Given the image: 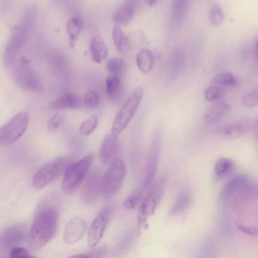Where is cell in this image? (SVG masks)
<instances>
[{
	"mask_svg": "<svg viewBox=\"0 0 258 258\" xmlns=\"http://www.w3.org/2000/svg\"><path fill=\"white\" fill-rule=\"evenodd\" d=\"M91 56L96 63H101L107 57L108 51L102 38L98 36H94L91 40L89 46Z\"/></svg>",
	"mask_w": 258,
	"mask_h": 258,
	"instance_id": "cell-19",
	"label": "cell"
},
{
	"mask_svg": "<svg viewBox=\"0 0 258 258\" xmlns=\"http://www.w3.org/2000/svg\"><path fill=\"white\" fill-rule=\"evenodd\" d=\"M126 175V166L120 159L112 162L101 179L100 194L105 198L114 196L120 190Z\"/></svg>",
	"mask_w": 258,
	"mask_h": 258,
	"instance_id": "cell-3",
	"label": "cell"
},
{
	"mask_svg": "<svg viewBox=\"0 0 258 258\" xmlns=\"http://www.w3.org/2000/svg\"><path fill=\"white\" fill-rule=\"evenodd\" d=\"M119 150V142L116 136L112 134L107 135L101 142L99 150V157L105 164H111L115 160Z\"/></svg>",
	"mask_w": 258,
	"mask_h": 258,
	"instance_id": "cell-14",
	"label": "cell"
},
{
	"mask_svg": "<svg viewBox=\"0 0 258 258\" xmlns=\"http://www.w3.org/2000/svg\"><path fill=\"white\" fill-rule=\"evenodd\" d=\"M137 234L134 230L128 231L118 243L116 251L118 252H121L127 250L134 243L137 237Z\"/></svg>",
	"mask_w": 258,
	"mask_h": 258,
	"instance_id": "cell-31",
	"label": "cell"
},
{
	"mask_svg": "<svg viewBox=\"0 0 258 258\" xmlns=\"http://www.w3.org/2000/svg\"><path fill=\"white\" fill-rule=\"evenodd\" d=\"M230 106L226 102H218L211 106L205 113V122L209 125L219 122L229 110Z\"/></svg>",
	"mask_w": 258,
	"mask_h": 258,
	"instance_id": "cell-17",
	"label": "cell"
},
{
	"mask_svg": "<svg viewBox=\"0 0 258 258\" xmlns=\"http://www.w3.org/2000/svg\"><path fill=\"white\" fill-rule=\"evenodd\" d=\"M143 95L142 88L136 89L117 112L111 127V134L117 136L126 127L141 102Z\"/></svg>",
	"mask_w": 258,
	"mask_h": 258,
	"instance_id": "cell-6",
	"label": "cell"
},
{
	"mask_svg": "<svg viewBox=\"0 0 258 258\" xmlns=\"http://www.w3.org/2000/svg\"><path fill=\"white\" fill-rule=\"evenodd\" d=\"M216 85L230 86L236 84L233 76L230 73H222L217 75L213 80Z\"/></svg>",
	"mask_w": 258,
	"mask_h": 258,
	"instance_id": "cell-33",
	"label": "cell"
},
{
	"mask_svg": "<svg viewBox=\"0 0 258 258\" xmlns=\"http://www.w3.org/2000/svg\"><path fill=\"white\" fill-rule=\"evenodd\" d=\"M86 221L81 217H76L71 219L66 226L63 238L68 244L76 243L83 236L86 229Z\"/></svg>",
	"mask_w": 258,
	"mask_h": 258,
	"instance_id": "cell-15",
	"label": "cell"
},
{
	"mask_svg": "<svg viewBox=\"0 0 258 258\" xmlns=\"http://www.w3.org/2000/svg\"><path fill=\"white\" fill-rule=\"evenodd\" d=\"M144 190L141 187L134 190L125 199L123 205L127 210L135 209L139 204Z\"/></svg>",
	"mask_w": 258,
	"mask_h": 258,
	"instance_id": "cell-29",
	"label": "cell"
},
{
	"mask_svg": "<svg viewBox=\"0 0 258 258\" xmlns=\"http://www.w3.org/2000/svg\"><path fill=\"white\" fill-rule=\"evenodd\" d=\"M225 19L224 14L221 8L215 4L211 7L209 13L210 24L214 27L221 25Z\"/></svg>",
	"mask_w": 258,
	"mask_h": 258,
	"instance_id": "cell-30",
	"label": "cell"
},
{
	"mask_svg": "<svg viewBox=\"0 0 258 258\" xmlns=\"http://www.w3.org/2000/svg\"><path fill=\"white\" fill-rule=\"evenodd\" d=\"M106 68L112 75L120 76L125 72L126 65L121 58L112 57L106 62Z\"/></svg>",
	"mask_w": 258,
	"mask_h": 258,
	"instance_id": "cell-27",
	"label": "cell"
},
{
	"mask_svg": "<svg viewBox=\"0 0 258 258\" xmlns=\"http://www.w3.org/2000/svg\"><path fill=\"white\" fill-rule=\"evenodd\" d=\"M99 97L94 91H89L85 95L83 98V103L88 108H94L98 104Z\"/></svg>",
	"mask_w": 258,
	"mask_h": 258,
	"instance_id": "cell-34",
	"label": "cell"
},
{
	"mask_svg": "<svg viewBox=\"0 0 258 258\" xmlns=\"http://www.w3.org/2000/svg\"><path fill=\"white\" fill-rule=\"evenodd\" d=\"M27 233V227L25 224H18L8 227L1 235V249H11L17 246L24 241Z\"/></svg>",
	"mask_w": 258,
	"mask_h": 258,
	"instance_id": "cell-11",
	"label": "cell"
},
{
	"mask_svg": "<svg viewBox=\"0 0 258 258\" xmlns=\"http://www.w3.org/2000/svg\"><path fill=\"white\" fill-rule=\"evenodd\" d=\"M247 181L243 176L235 177L229 180L223 187L220 193V198L224 199L237 190Z\"/></svg>",
	"mask_w": 258,
	"mask_h": 258,
	"instance_id": "cell-26",
	"label": "cell"
},
{
	"mask_svg": "<svg viewBox=\"0 0 258 258\" xmlns=\"http://www.w3.org/2000/svg\"><path fill=\"white\" fill-rule=\"evenodd\" d=\"M167 182V177L163 175L151 186L139 209L138 219L141 225H145L147 219L155 212L163 197Z\"/></svg>",
	"mask_w": 258,
	"mask_h": 258,
	"instance_id": "cell-4",
	"label": "cell"
},
{
	"mask_svg": "<svg viewBox=\"0 0 258 258\" xmlns=\"http://www.w3.org/2000/svg\"><path fill=\"white\" fill-rule=\"evenodd\" d=\"M161 140L160 135L157 133L153 139L147 160L146 169L141 187L145 190L152 183L158 167Z\"/></svg>",
	"mask_w": 258,
	"mask_h": 258,
	"instance_id": "cell-10",
	"label": "cell"
},
{
	"mask_svg": "<svg viewBox=\"0 0 258 258\" xmlns=\"http://www.w3.org/2000/svg\"><path fill=\"white\" fill-rule=\"evenodd\" d=\"M256 123H257V125H258V117H257V119H256Z\"/></svg>",
	"mask_w": 258,
	"mask_h": 258,
	"instance_id": "cell-43",
	"label": "cell"
},
{
	"mask_svg": "<svg viewBox=\"0 0 258 258\" xmlns=\"http://www.w3.org/2000/svg\"><path fill=\"white\" fill-rule=\"evenodd\" d=\"M232 160L226 158L218 159L215 164L214 172L217 176H223L230 172L233 168Z\"/></svg>",
	"mask_w": 258,
	"mask_h": 258,
	"instance_id": "cell-28",
	"label": "cell"
},
{
	"mask_svg": "<svg viewBox=\"0 0 258 258\" xmlns=\"http://www.w3.org/2000/svg\"><path fill=\"white\" fill-rule=\"evenodd\" d=\"M69 163V159L63 157L49 161L35 173L32 180V186L40 189L49 184L64 172Z\"/></svg>",
	"mask_w": 258,
	"mask_h": 258,
	"instance_id": "cell-5",
	"label": "cell"
},
{
	"mask_svg": "<svg viewBox=\"0 0 258 258\" xmlns=\"http://www.w3.org/2000/svg\"><path fill=\"white\" fill-rule=\"evenodd\" d=\"M81 105L80 98L74 94H66L52 101L48 107L52 110L77 109Z\"/></svg>",
	"mask_w": 258,
	"mask_h": 258,
	"instance_id": "cell-18",
	"label": "cell"
},
{
	"mask_svg": "<svg viewBox=\"0 0 258 258\" xmlns=\"http://www.w3.org/2000/svg\"><path fill=\"white\" fill-rule=\"evenodd\" d=\"M113 214L111 207L102 208L92 223L88 234V243L90 247L96 246L103 236Z\"/></svg>",
	"mask_w": 258,
	"mask_h": 258,
	"instance_id": "cell-9",
	"label": "cell"
},
{
	"mask_svg": "<svg viewBox=\"0 0 258 258\" xmlns=\"http://www.w3.org/2000/svg\"><path fill=\"white\" fill-rule=\"evenodd\" d=\"M134 8L130 3L124 4L114 13L112 21L119 25H126L133 19L134 15Z\"/></svg>",
	"mask_w": 258,
	"mask_h": 258,
	"instance_id": "cell-24",
	"label": "cell"
},
{
	"mask_svg": "<svg viewBox=\"0 0 258 258\" xmlns=\"http://www.w3.org/2000/svg\"><path fill=\"white\" fill-rule=\"evenodd\" d=\"M147 4L150 6H152L155 5L156 3L157 0H145Z\"/></svg>",
	"mask_w": 258,
	"mask_h": 258,
	"instance_id": "cell-42",
	"label": "cell"
},
{
	"mask_svg": "<svg viewBox=\"0 0 258 258\" xmlns=\"http://www.w3.org/2000/svg\"><path fill=\"white\" fill-rule=\"evenodd\" d=\"M10 256L12 258H28L33 256L24 248L16 246L12 248L10 252Z\"/></svg>",
	"mask_w": 258,
	"mask_h": 258,
	"instance_id": "cell-38",
	"label": "cell"
},
{
	"mask_svg": "<svg viewBox=\"0 0 258 258\" xmlns=\"http://www.w3.org/2000/svg\"><path fill=\"white\" fill-rule=\"evenodd\" d=\"M106 91L108 97L113 101L117 102L122 95V86L119 76L111 75L105 81Z\"/></svg>",
	"mask_w": 258,
	"mask_h": 258,
	"instance_id": "cell-21",
	"label": "cell"
},
{
	"mask_svg": "<svg viewBox=\"0 0 258 258\" xmlns=\"http://www.w3.org/2000/svg\"><path fill=\"white\" fill-rule=\"evenodd\" d=\"M112 36L116 49L121 53H125L129 47V40L122 29L117 25L113 26Z\"/></svg>",
	"mask_w": 258,
	"mask_h": 258,
	"instance_id": "cell-25",
	"label": "cell"
},
{
	"mask_svg": "<svg viewBox=\"0 0 258 258\" xmlns=\"http://www.w3.org/2000/svg\"><path fill=\"white\" fill-rule=\"evenodd\" d=\"M98 124V119L92 115L84 121L79 128L80 134L83 136L91 134L95 130Z\"/></svg>",
	"mask_w": 258,
	"mask_h": 258,
	"instance_id": "cell-32",
	"label": "cell"
},
{
	"mask_svg": "<svg viewBox=\"0 0 258 258\" xmlns=\"http://www.w3.org/2000/svg\"><path fill=\"white\" fill-rule=\"evenodd\" d=\"M221 95V90L216 85L210 86L205 91V97L208 101L213 102L217 100Z\"/></svg>",
	"mask_w": 258,
	"mask_h": 258,
	"instance_id": "cell-36",
	"label": "cell"
},
{
	"mask_svg": "<svg viewBox=\"0 0 258 258\" xmlns=\"http://www.w3.org/2000/svg\"><path fill=\"white\" fill-rule=\"evenodd\" d=\"M254 57L256 60L258 59V39L255 41L254 45Z\"/></svg>",
	"mask_w": 258,
	"mask_h": 258,
	"instance_id": "cell-41",
	"label": "cell"
},
{
	"mask_svg": "<svg viewBox=\"0 0 258 258\" xmlns=\"http://www.w3.org/2000/svg\"><path fill=\"white\" fill-rule=\"evenodd\" d=\"M59 202L57 196H49L38 206L28 237L31 250H39L54 236L59 221Z\"/></svg>",
	"mask_w": 258,
	"mask_h": 258,
	"instance_id": "cell-1",
	"label": "cell"
},
{
	"mask_svg": "<svg viewBox=\"0 0 258 258\" xmlns=\"http://www.w3.org/2000/svg\"><path fill=\"white\" fill-rule=\"evenodd\" d=\"M242 104L247 107L258 105V89L245 94L242 98Z\"/></svg>",
	"mask_w": 258,
	"mask_h": 258,
	"instance_id": "cell-35",
	"label": "cell"
},
{
	"mask_svg": "<svg viewBox=\"0 0 258 258\" xmlns=\"http://www.w3.org/2000/svg\"><path fill=\"white\" fill-rule=\"evenodd\" d=\"M15 74L17 83L22 87L34 91H41L43 85L39 78L29 66L21 64Z\"/></svg>",
	"mask_w": 258,
	"mask_h": 258,
	"instance_id": "cell-12",
	"label": "cell"
},
{
	"mask_svg": "<svg viewBox=\"0 0 258 258\" xmlns=\"http://www.w3.org/2000/svg\"><path fill=\"white\" fill-rule=\"evenodd\" d=\"M62 121V117L59 113H56L49 120L47 123L48 130L53 133L57 130Z\"/></svg>",
	"mask_w": 258,
	"mask_h": 258,
	"instance_id": "cell-37",
	"label": "cell"
},
{
	"mask_svg": "<svg viewBox=\"0 0 258 258\" xmlns=\"http://www.w3.org/2000/svg\"><path fill=\"white\" fill-rule=\"evenodd\" d=\"M251 126L249 121L240 120L219 126L216 129L215 134L222 139H234L247 133Z\"/></svg>",
	"mask_w": 258,
	"mask_h": 258,
	"instance_id": "cell-13",
	"label": "cell"
},
{
	"mask_svg": "<svg viewBox=\"0 0 258 258\" xmlns=\"http://www.w3.org/2000/svg\"><path fill=\"white\" fill-rule=\"evenodd\" d=\"M237 228L245 233L255 234L257 232L256 227L252 226L238 225Z\"/></svg>",
	"mask_w": 258,
	"mask_h": 258,
	"instance_id": "cell-40",
	"label": "cell"
},
{
	"mask_svg": "<svg viewBox=\"0 0 258 258\" xmlns=\"http://www.w3.org/2000/svg\"><path fill=\"white\" fill-rule=\"evenodd\" d=\"M29 121L26 112H21L11 118L0 130V143L7 145L18 140L25 132Z\"/></svg>",
	"mask_w": 258,
	"mask_h": 258,
	"instance_id": "cell-8",
	"label": "cell"
},
{
	"mask_svg": "<svg viewBox=\"0 0 258 258\" xmlns=\"http://www.w3.org/2000/svg\"><path fill=\"white\" fill-rule=\"evenodd\" d=\"M107 253V249L104 247H98L94 249L85 254L87 257H102L106 256Z\"/></svg>",
	"mask_w": 258,
	"mask_h": 258,
	"instance_id": "cell-39",
	"label": "cell"
},
{
	"mask_svg": "<svg viewBox=\"0 0 258 258\" xmlns=\"http://www.w3.org/2000/svg\"><path fill=\"white\" fill-rule=\"evenodd\" d=\"M136 62L138 69L143 73L150 72L154 64V55L152 52L148 49L141 50L136 55Z\"/></svg>",
	"mask_w": 258,
	"mask_h": 258,
	"instance_id": "cell-23",
	"label": "cell"
},
{
	"mask_svg": "<svg viewBox=\"0 0 258 258\" xmlns=\"http://www.w3.org/2000/svg\"><path fill=\"white\" fill-rule=\"evenodd\" d=\"M93 160V155L89 154L67 166L61 183L64 193L71 194L76 190L87 175Z\"/></svg>",
	"mask_w": 258,
	"mask_h": 258,
	"instance_id": "cell-2",
	"label": "cell"
},
{
	"mask_svg": "<svg viewBox=\"0 0 258 258\" xmlns=\"http://www.w3.org/2000/svg\"><path fill=\"white\" fill-rule=\"evenodd\" d=\"M34 15L35 11L32 8L25 12L6 45L5 53L7 55H14L23 47L30 32Z\"/></svg>",
	"mask_w": 258,
	"mask_h": 258,
	"instance_id": "cell-7",
	"label": "cell"
},
{
	"mask_svg": "<svg viewBox=\"0 0 258 258\" xmlns=\"http://www.w3.org/2000/svg\"><path fill=\"white\" fill-rule=\"evenodd\" d=\"M83 25V20L79 16H73L67 23L66 29L72 48H73L75 42L81 33Z\"/></svg>",
	"mask_w": 258,
	"mask_h": 258,
	"instance_id": "cell-22",
	"label": "cell"
},
{
	"mask_svg": "<svg viewBox=\"0 0 258 258\" xmlns=\"http://www.w3.org/2000/svg\"><path fill=\"white\" fill-rule=\"evenodd\" d=\"M100 177L97 172L92 174L88 178L82 192V199L86 204H93L100 193Z\"/></svg>",
	"mask_w": 258,
	"mask_h": 258,
	"instance_id": "cell-16",
	"label": "cell"
},
{
	"mask_svg": "<svg viewBox=\"0 0 258 258\" xmlns=\"http://www.w3.org/2000/svg\"><path fill=\"white\" fill-rule=\"evenodd\" d=\"M191 194L187 188L182 189L178 195L169 211V215L173 216L183 212L190 204Z\"/></svg>",
	"mask_w": 258,
	"mask_h": 258,
	"instance_id": "cell-20",
	"label": "cell"
}]
</instances>
